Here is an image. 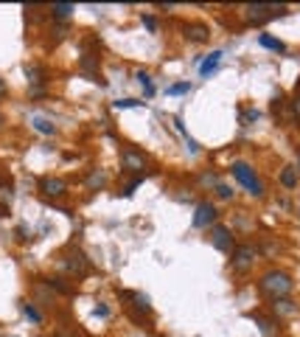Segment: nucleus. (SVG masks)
<instances>
[{
    "label": "nucleus",
    "mask_w": 300,
    "mask_h": 337,
    "mask_svg": "<svg viewBox=\"0 0 300 337\" xmlns=\"http://www.w3.org/2000/svg\"><path fill=\"white\" fill-rule=\"evenodd\" d=\"M143 102H138V98H121V102H115V107H140Z\"/></svg>",
    "instance_id": "nucleus-23"
},
{
    "label": "nucleus",
    "mask_w": 300,
    "mask_h": 337,
    "mask_svg": "<svg viewBox=\"0 0 300 337\" xmlns=\"http://www.w3.org/2000/svg\"><path fill=\"white\" fill-rule=\"evenodd\" d=\"M9 337H14V334H9Z\"/></svg>",
    "instance_id": "nucleus-32"
},
{
    "label": "nucleus",
    "mask_w": 300,
    "mask_h": 337,
    "mask_svg": "<svg viewBox=\"0 0 300 337\" xmlns=\"http://www.w3.org/2000/svg\"><path fill=\"white\" fill-rule=\"evenodd\" d=\"M31 124H34V129H36V132H42V135H54L56 132V126L51 124L45 115H34V118H31Z\"/></svg>",
    "instance_id": "nucleus-11"
},
{
    "label": "nucleus",
    "mask_w": 300,
    "mask_h": 337,
    "mask_svg": "<svg viewBox=\"0 0 300 337\" xmlns=\"http://www.w3.org/2000/svg\"><path fill=\"white\" fill-rule=\"evenodd\" d=\"M25 76H28L31 84H40L42 82V71L36 65H25Z\"/></svg>",
    "instance_id": "nucleus-17"
},
{
    "label": "nucleus",
    "mask_w": 300,
    "mask_h": 337,
    "mask_svg": "<svg viewBox=\"0 0 300 337\" xmlns=\"http://www.w3.org/2000/svg\"><path fill=\"white\" fill-rule=\"evenodd\" d=\"M258 42L264 45V48H272V51H286V45H283L281 40H275V37H270V34H261Z\"/></svg>",
    "instance_id": "nucleus-15"
},
{
    "label": "nucleus",
    "mask_w": 300,
    "mask_h": 337,
    "mask_svg": "<svg viewBox=\"0 0 300 337\" xmlns=\"http://www.w3.org/2000/svg\"><path fill=\"white\" fill-rule=\"evenodd\" d=\"M56 337H65V334H56Z\"/></svg>",
    "instance_id": "nucleus-31"
},
{
    "label": "nucleus",
    "mask_w": 300,
    "mask_h": 337,
    "mask_svg": "<svg viewBox=\"0 0 300 337\" xmlns=\"http://www.w3.org/2000/svg\"><path fill=\"white\" fill-rule=\"evenodd\" d=\"M0 124H3V115H0Z\"/></svg>",
    "instance_id": "nucleus-30"
},
{
    "label": "nucleus",
    "mask_w": 300,
    "mask_h": 337,
    "mask_svg": "<svg viewBox=\"0 0 300 337\" xmlns=\"http://www.w3.org/2000/svg\"><path fill=\"white\" fill-rule=\"evenodd\" d=\"M143 166H146V157L140 155V152H135V149L124 152V168H129V172H140Z\"/></svg>",
    "instance_id": "nucleus-8"
},
{
    "label": "nucleus",
    "mask_w": 300,
    "mask_h": 337,
    "mask_svg": "<svg viewBox=\"0 0 300 337\" xmlns=\"http://www.w3.org/2000/svg\"><path fill=\"white\" fill-rule=\"evenodd\" d=\"M233 177L252 194V197H261V194H264V186H261L258 175H255V168H250L247 163H233Z\"/></svg>",
    "instance_id": "nucleus-2"
},
{
    "label": "nucleus",
    "mask_w": 300,
    "mask_h": 337,
    "mask_svg": "<svg viewBox=\"0 0 300 337\" xmlns=\"http://www.w3.org/2000/svg\"><path fill=\"white\" fill-rule=\"evenodd\" d=\"M185 37L191 42H205L208 40V25H202V23H188L185 25Z\"/></svg>",
    "instance_id": "nucleus-9"
},
{
    "label": "nucleus",
    "mask_w": 300,
    "mask_h": 337,
    "mask_svg": "<svg viewBox=\"0 0 300 337\" xmlns=\"http://www.w3.org/2000/svg\"><path fill=\"white\" fill-rule=\"evenodd\" d=\"M252 261H255V250H252L250 245L236 247V250H233V267H236V270H247Z\"/></svg>",
    "instance_id": "nucleus-5"
},
{
    "label": "nucleus",
    "mask_w": 300,
    "mask_h": 337,
    "mask_svg": "<svg viewBox=\"0 0 300 337\" xmlns=\"http://www.w3.org/2000/svg\"><path fill=\"white\" fill-rule=\"evenodd\" d=\"M96 315H98V318H107V315H109V309L104 307V304H98V307H96Z\"/></svg>",
    "instance_id": "nucleus-26"
},
{
    "label": "nucleus",
    "mask_w": 300,
    "mask_h": 337,
    "mask_svg": "<svg viewBox=\"0 0 300 337\" xmlns=\"http://www.w3.org/2000/svg\"><path fill=\"white\" fill-rule=\"evenodd\" d=\"M216 194H219L222 199H233V188L224 186V183H219V186H216Z\"/></svg>",
    "instance_id": "nucleus-21"
},
{
    "label": "nucleus",
    "mask_w": 300,
    "mask_h": 337,
    "mask_svg": "<svg viewBox=\"0 0 300 337\" xmlns=\"http://www.w3.org/2000/svg\"><path fill=\"white\" fill-rule=\"evenodd\" d=\"M138 82L143 84V90H146V96H155V84H152V79H149V73H138Z\"/></svg>",
    "instance_id": "nucleus-19"
},
{
    "label": "nucleus",
    "mask_w": 300,
    "mask_h": 337,
    "mask_svg": "<svg viewBox=\"0 0 300 337\" xmlns=\"http://www.w3.org/2000/svg\"><path fill=\"white\" fill-rule=\"evenodd\" d=\"M54 14H56L59 20H67V17L73 14V6H70V3H56V6H54Z\"/></svg>",
    "instance_id": "nucleus-16"
},
{
    "label": "nucleus",
    "mask_w": 300,
    "mask_h": 337,
    "mask_svg": "<svg viewBox=\"0 0 300 337\" xmlns=\"http://www.w3.org/2000/svg\"><path fill=\"white\" fill-rule=\"evenodd\" d=\"M20 312H23L28 320H34V323H40V320H42V318H40V312H36V309L31 307V304H20Z\"/></svg>",
    "instance_id": "nucleus-18"
},
{
    "label": "nucleus",
    "mask_w": 300,
    "mask_h": 337,
    "mask_svg": "<svg viewBox=\"0 0 300 337\" xmlns=\"http://www.w3.org/2000/svg\"><path fill=\"white\" fill-rule=\"evenodd\" d=\"M42 194H48V197H62V194L67 191V183L62 180V177H45V180L40 183Z\"/></svg>",
    "instance_id": "nucleus-6"
},
{
    "label": "nucleus",
    "mask_w": 300,
    "mask_h": 337,
    "mask_svg": "<svg viewBox=\"0 0 300 337\" xmlns=\"http://www.w3.org/2000/svg\"><path fill=\"white\" fill-rule=\"evenodd\" d=\"M294 110H297V113H300V98H294Z\"/></svg>",
    "instance_id": "nucleus-29"
},
{
    "label": "nucleus",
    "mask_w": 300,
    "mask_h": 337,
    "mask_svg": "<svg viewBox=\"0 0 300 337\" xmlns=\"http://www.w3.org/2000/svg\"><path fill=\"white\" fill-rule=\"evenodd\" d=\"M188 90H191V84L188 82H180V84H171V87H168L171 96H182V93H188Z\"/></svg>",
    "instance_id": "nucleus-20"
},
{
    "label": "nucleus",
    "mask_w": 300,
    "mask_h": 337,
    "mask_svg": "<svg viewBox=\"0 0 300 337\" xmlns=\"http://www.w3.org/2000/svg\"><path fill=\"white\" fill-rule=\"evenodd\" d=\"M213 222H216V208L210 203H199L194 211V228H208Z\"/></svg>",
    "instance_id": "nucleus-4"
},
{
    "label": "nucleus",
    "mask_w": 300,
    "mask_h": 337,
    "mask_svg": "<svg viewBox=\"0 0 300 337\" xmlns=\"http://www.w3.org/2000/svg\"><path fill=\"white\" fill-rule=\"evenodd\" d=\"M3 93H6V82H3V79H0V96H3Z\"/></svg>",
    "instance_id": "nucleus-28"
},
{
    "label": "nucleus",
    "mask_w": 300,
    "mask_h": 337,
    "mask_svg": "<svg viewBox=\"0 0 300 337\" xmlns=\"http://www.w3.org/2000/svg\"><path fill=\"white\" fill-rule=\"evenodd\" d=\"M0 199H6V203H9V199H12V191H9V188H3V186H0Z\"/></svg>",
    "instance_id": "nucleus-27"
},
{
    "label": "nucleus",
    "mask_w": 300,
    "mask_h": 337,
    "mask_svg": "<svg viewBox=\"0 0 300 337\" xmlns=\"http://www.w3.org/2000/svg\"><path fill=\"white\" fill-rule=\"evenodd\" d=\"M272 309H275L278 315H283V318H286V315H294V304L289 301V298H275V304H272Z\"/></svg>",
    "instance_id": "nucleus-13"
},
{
    "label": "nucleus",
    "mask_w": 300,
    "mask_h": 337,
    "mask_svg": "<svg viewBox=\"0 0 300 337\" xmlns=\"http://www.w3.org/2000/svg\"><path fill=\"white\" fill-rule=\"evenodd\" d=\"M222 56H224L222 51H213V54H210L208 59H205L202 65H199V73H202V79H205V76H210V73H213L219 65H222Z\"/></svg>",
    "instance_id": "nucleus-10"
},
{
    "label": "nucleus",
    "mask_w": 300,
    "mask_h": 337,
    "mask_svg": "<svg viewBox=\"0 0 300 337\" xmlns=\"http://www.w3.org/2000/svg\"><path fill=\"white\" fill-rule=\"evenodd\" d=\"M65 267H67L70 273H84V270H87V261H84L82 256H79V253H73V256H67Z\"/></svg>",
    "instance_id": "nucleus-14"
},
{
    "label": "nucleus",
    "mask_w": 300,
    "mask_h": 337,
    "mask_svg": "<svg viewBox=\"0 0 300 337\" xmlns=\"http://www.w3.org/2000/svg\"><path fill=\"white\" fill-rule=\"evenodd\" d=\"M297 180H300V175H297V168H294V166H286V168L281 172L283 188H294V186H297Z\"/></svg>",
    "instance_id": "nucleus-12"
},
{
    "label": "nucleus",
    "mask_w": 300,
    "mask_h": 337,
    "mask_svg": "<svg viewBox=\"0 0 300 337\" xmlns=\"http://www.w3.org/2000/svg\"><path fill=\"white\" fill-rule=\"evenodd\" d=\"M272 17V6H267V3H252V6H247V20L250 23H261V20Z\"/></svg>",
    "instance_id": "nucleus-7"
},
{
    "label": "nucleus",
    "mask_w": 300,
    "mask_h": 337,
    "mask_svg": "<svg viewBox=\"0 0 300 337\" xmlns=\"http://www.w3.org/2000/svg\"><path fill=\"white\" fill-rule=\"evenodd\" d=\"M104 180H107V177H104V172H96V175H90V180H87V183H90L93 188H101Z\"/></svg>",
    "instance_id": "nucleus-22"
},
{
    "label": "nucleus",
    "mask_w": 300,
    "mask_h": 337,
    "mask_svg": "<svg viewBox=\"0 0 300 337\" xmlns=\"http://www.w3.org/2000/svg\"><path fill=\"white\" fill-rule=\"evenodd\" d=\"M261 289H264L267 295H272V298H286V295L292 292V278L281 270L267 273V276L261 278Z\"/></svg>",
    "instance_id": "nucleus-1"
},
{
    "label": "nucleus",
    "mask_w": 300,
    "mask_h": 337,
    "mask_svg": "<svg viewBox=\"0 0 300 337\" xmlns=\"http://www.w3.org/2000/svg\"><path fill=\"white\" fill-rule=\"evenodd\" d=\"M143 25H146L149 31H155V28H157V20L152 17V14H143Z\"/></svg>",
    "instance_id": "nucleus-25"
},
{
    "label": "nucleus",
    "mask_w": 300,
    "mask_h": 337,
    "mask_svg": "<svg viewBox=\"0 0 300 337\" xmlns=\"http://www.w3.org/2000/svg\"><path fill=\"white\" fill-rule=\"evenodd\" d=\"M210 242H213V247H216V250H222V253H233L236 250L233 233H230V228H224V225H216V228H213Z\"/></svg>",
    "instance_id": "nucleus-3"
},
{
    "label": "nucleus",
    "mask_w": 300,
    "mask_h": 337,
    "mask_svg": "<svg viewBox=\"0 0 300 337\" xmlns=\"http://www.w3.org/2000/svg\"><path fill=\"white\" fill-rule=\"evenodd\" d=\"M255 323L261 326V331H264V334H272V331H275V329L270 326V320H264V318H255Z\"/></svg>",
    "instance_id": "nucleus-24"
}]
</instances>
